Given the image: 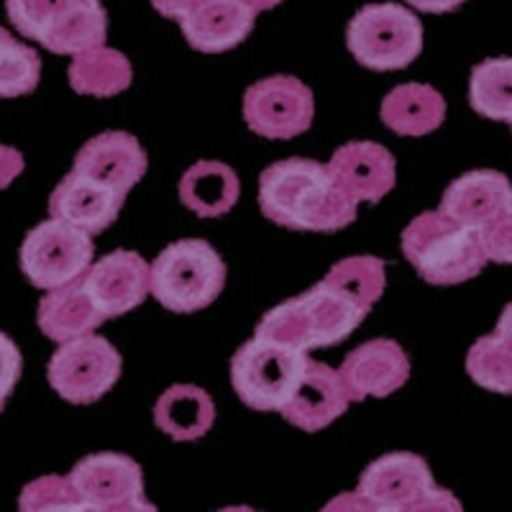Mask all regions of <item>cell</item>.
I'll use <instances>...</instances> for the list:
<instances>
[{
  "label": "cell",
  "instance_id": "obj_38",
  "mask_svg": "<svg viewBox=\"0 0 512 512\" xmlns=\"http://www.w3.org/2000/svg\"><path fill=\"white\" fill-rule=\"evenodd\" d=\"M98 512H159V510L152 505V502L144 500V495H141V497H131V500L126 502H118V505L113 507H105V510H98Z\"/></svg>",
  "mask_w": 512,
  "mask_h": 512
},
{
  "label": "cell",
  "instance_id": "obj_37",
  "mask_svg": "<svg viewBox=\"0 0 512 512\" xmlns=\"http://www.w3.org/2000/svg\"><path fill=\"white\" fill-rule=\"evenodd\" d=\"M413 8L423 13H451L464 3V0H405Z\"/></svg>",
  "mask_w": 512,
  "mask_h": 512
},
{
  "label": "cell",
  "instance_id": "obj_26",
  "mask_svg": "<svg viewBox=\"0 0 512 512\" xmlns=\"http://www.w3.org/2000/svg\"><path fill=\"white\" fill-rule=\"evenodd\" d=\"M469 103L479 116L512 126V57L484 59L474 67Z\"/></svg>",
  "mask_w": 512,
  "mask_h": 512
},
{
  "label": "cell",
  "instance_id": "obj_19",
  "mask_svg": "<svg viewBox=\"0 0 512 512\" xmlns=\"http://www.w3.org/2000/svg\"><path fill=\"white\" fill-rule=\"evenodd\" d=\"M123 195H118L111 187L100 185L85 175L70 172L49 198V213L57 221L70 223L85 233H100L111 226L121 213Z\"/></svg>",
  "mask_w": 512,
  "mask_h": 512
},
{
  "label": "cell",
  "instance_id": "obj_16",
  "mask_svg": "<svg viewBox=\"0 0 512 512\" xmlns=\"http://www.w3.org/2000/svg\"><path fill=\"white\" fill-rule=\"evenodd\" d=\"M349 405L351 397L341 374L328 364L308 359L303 379L297 384L292 400L280 410V415L300 431L315 433L341 418Z\"/></svg>",
  "mask_w": 512,
  "mask_h": 512
},
{
  "label": "cell",
  "instance_id": "obj_17",
  "mask_svg": "<svg viewBox=\"0 0 512 512\" xmlns=\"http://www.w3.org/2000/svg\"><path fill=\"white\" fill-rule=\"evenodd\" d=\"M433 484L436 482H433L431 466L425 464L423 456L395 451V454L379 456L361 472L356 492L387 510L400 512L402 507L428 492Z\"/></svg>",
  "mask_w": 512,
  "mask_h": 512
},
{
  "label": "cell",
  "instance_id": "obj_28",
  "mask_svg": "<svg viewBox=\"0 0 512 512\" xmlns=\"http://www.w3.org/2000/svg\"><path fill=\"white\" fill-rule=\"evenodd\" d=\"M323 280L372 308L387 287V267L377 256H349L344 262L333 264Z\"/></svg>",
  "mask_w": 512,
  "mask_h": 512
},
{
  "label": "cell",
  "instance_id": "obj_21",
  "mask_svg": "<svg viewBox=\"0 0 512 512\" xmlns=\"http://www.w3.org/2000/svg\"><path fill=\"white\" fill-rule=\"evenodd\" d=\"M36 323H39L44 336H49L57 344H67V341L95 333V328L103 326L105 318L95 308L90 295L82 287V280L77 277L70 285L49 290L41 297Z\"/></svg>",
  "mask_w": 512,
  "mask_h": 512
},
{
  "label": "cell",
  "instance_id": "obj_35",
  "mask_svg": "<svg viewBox=\"0 0 512 512\" xmlns=\"http://www.w3.org/2000/svg\"><path fill=\"white\" fill-rule=\"evenodd\" d=\"M24 167V154L13 149V146L0 144V190H6L8 185H13V180L24 172Z\"/></svg>",
  "mask_w": 512,
  "mask_h": 512
},
{
  "label": "cell",
  "instance_id": "obj_20",
  "mask_svg": "<svg viewBox=\"0 0 512 512\" xmlns=\"http://www.w3.org/2000/svg\"><path fill=\"white\" fill-rule=\"evenodd\" d=\"M256 11L241 0H205L180 21L182 34L192 49L203 54H221L239 47L251 34Z\"/></svg>",
  "mask_w": 512,
  "mask_h": 512
},
{
  "label": "cell",
  "instance_id": "obj_36",
  "mask_svg": "<svg viewBox=\"0 0 512 512\" xmlns=\"http://www.w3.org/2000/svg\"><path fill=\"white\" fill-rule=\"evenodd\" d=\"M205 0H152V6L162 13L164 18H175L182 21L185 16H190L195 8L203 6Z\"/></svg>",
  "mask_w": 512,
  "mask_h": 512
},
{
  "label": "cell",
  "instance_id": "obj_11",
  "mask_svg": "<svg viewBox=\"0 0 512 512\" xmlns=\"http://www.w3.org/2000/svg\"><path fill=\"white\" fill-rule=\"evenodd\" d=\"M149 269L152 264H146L141 254L118 249L90 264L80 280L95 308L108 320L131 313L144 303L146 295H152L149 292Z\"/></svg>",
  "mask_w": 512,
  "mask_h": 512
},
{
  "label": "cell",
  "instance_id": "obj_30",
  "mask_svg": "<svg viewBox=\"0 0 512 512\" xmlns=\"http://www.w3.org/2000/svg\"><path fill=\"white\" fill-rule=\"evenodd\" d=\"M18 512H98L75 489L70 477L47 474L26 484L18 497Z\"/></svg>",
  "mask_w": 512,
  "mask_h": 512
},
{
  "label": "cell",
  "instance_id": "obj_18",
  "mask_svg": "<svg viewBox=\"0 0 512 512\" xmlns=\"http://www.w3.org/2000/svg\"><path fill=\"white\" fill-rule=\"evenodd\" d=\"M67 477L95 510H105V507L144 495L141 466L131 456L113 454V451L85 456L72 466Z\"/></svg>",
  "mask_w": 512,
  "mask_h": 512
},
{
  "label": "cell",
  "instance_id": "obj_25",
  "mask_svg": "<svg viewBox=\"0 0 512 512\" xmlns=\"http://www.w3.org/2000/svg\"><path fill=\"white\" fill-rule=\"evenodd\" d=\"M67 75L75 93L93 95V98H113L131 88V80H134V70L126 54L108 49L105 44L75 54Z\"/></svg>",
  "mask_w": 512,
  "mask_h": 512
},
{
  "label": "cell",
  "instance_id": "obj_14",
  "mask_svg": "<svg viewBox=\"0 0 512 512\" xmlns=\"http://www.w3.org/2000/svg\"><path fill=\"white\" fill-rule=\"evenodd\" d=\"M351 402L387 397L410 377V359L392 338H372L351 351L338 369Z\"/></svg>",
  "mask_w": 512,
  "mask_h": 512
},
{
  "label": "cell",
  "instance_id": "obj_1",
  "mask_svg": "<svg viewBox=\"0 0 512 512\" xmlns=\"http://www.w3.org/2000/svg\"><path fill=\"white\" fill-rule=\"evenodd\" d=\"M259 208L269 221L290 231L333 233L354 223L359 205L338 190L326 164L292 157L262 172Z\"/></svg>",
  "mask_w": 512,
  "mask_h": 512
},
{
  "label": "cell",
  "instance_id": "obj_3",
  "mask_svg": "<svg viewBox=\"0 0 512 512\" xmlns=\"http://www.w3.org/2000/svg\"><path fill=\"white\" fill-rule=\"evenodd\" d=\"M402 251L428 285L451 287L474 280L487 264L482 239L472 228L428 210L402 231Z\"/></svg>",
  "mask_w": 512,
  "mask_h": 512
},
{
  "label": "cell",
  "instance_id": "obj_8",
  "mask_svg": "<svg viewBox=\"0 0 512 512\" xmlns=\"http://www.w3.org/2000/svg\"><path fill=\"white\" fill-rule=\"evenodd\" d=\"M93 236L70 223L49 218L26 233L21 244V272L39 290H57L88 272L93 264Z\"/></svg>",
  "mask_w": 512,
  "mask_h": 512
},
{
  "label": "cell",
  "instance_id": "obj_24",
  "mask_svg": "<svg viewBox=\"0 0 512 512\" xmlns=\"http://www.w3.org/2000/svg\"><path fill=\"white\" fill-rule=\"evenodd\" d=\"M239 175L228 164L203 159L195 162L180 180V200L200 218H221L239 203Z\"/></svg>",
  "mask_w": 512,
  "mask_h": 512
},
{
  "label": "cell",
  "instance_id": "obj_10",
  "mask_svg": "<svg viewBox=\"0 0 512 512\" xmlns=\"http://www.w3.org/2000/svg\"><path fill=\"white\" fill-rule=\"evenodd\" d=\"M313 116V90L292 75L264 77L244 95L246 126L264 139H295L313 126Z\"/></svg>",
  "mask_w": 512,
  "mask_h": 512
},
{
  "label": "cell",
  "instance_id": "obj_5",
  "mask_svg": "<svg viewBox=\"0 0 512 512\" xmlns=\"http://www.w3.org/2000/svg\"><path fill=\"white\" fill-rule=\"evenodd\" d=\"M18 34L39 41L54 54H75L103 47L108 16L100 0H6Z\"/></svg>",
  "mask_w": 512,
  "mask_h": 512
},
{
  "label": "cell",
  "instance_id": "obj_2",
  "mask_svg": "<svg viewBox=\"0 0 512 512\" xmlns=\"http://www.w3.org/2000/svg\"><path fill=\"white\" fill-rule=\"evenodd\" d=\"M369 310L372 308L320 280L303 295L269 310L259 320L256 336H267L308 354L310 349H328L349 338Z\"/></svg>",
  "mask_w": 512,
  "mask_h": 512
},
{
  "label": "cell",
  "instance_id": "obj_33",
  "mask_svg": "<svg viewBox=\"0 0 512 512\" xmlns=\"http://www.w3.org/2000/svg\"><path fill=\"white\" fill-rule=\"evenodd\" d=\"M400 512H464V505H461L454 492H448V489H441L433 484L428 492H423L418 500L405 505Z\"/></svg>",
  "mask_w": 512,
  "mask_h": 512
},
{
  "label": "cell",
  "instance_id": "obj_41",
  "mask_svg": "<svg viewBox=\"0 0 512 512\" xmlns=\"http://www.w3.org/2000/svg\"><path fill=\"white\" fill-rule=\"evenodd\" d=\"M218 512H256V510L249 505H231V507H223V510H218Z\"/></svg>",
  "mask_w": 512,
  "mask_h": 512
},
{
  "label": "cell",
  "instance_id": "obj_27",
  "mask_svg": "<svg viewBox=\"0 0 512 512\" xmlns=\"http://www.w3.org/2000/svg\"><path fill=\"white\" fill-rule=\"evenodd\" d=\"M466 372L484 390L512 395V344L500 333L479 338L466 354Z\"/></svg>",
  "mask_w": 512,
  "mask_h": 512
},
{
  "label": "cell",
  "instance_id": "obj_15",
  "mask_svg": "<svg viewBox=\"0 0 512 512\" xmlns=\"http://www.w3.org/2000/svg\"><path fill=\"white\" fill-rule=\"evenodd\" d=\"M512 205V182L495 169H474L446 187L441 213L461 226L482 231Z\"/></svg>",
  "mask_w": 512,
  "mask_h": 512
},
{
  "label": "cell",
  "instance_id": "obj_34",
  "mask_svg": "<svg viewBox=\"0 0 512 512\" xmlns=\"http://www.w3.org/2000/svg\"><path fill=\"white\" fill-rule=\"evenodd\" d=\"M320 512H395L387 510V507L377 505L369 497H364L361 492H341L338 497H333L326 507Z\"/></svg>",
  "mask_w": 512,
  "mask_h": 512
},
{
  "label": "cell",
  "instance_id": "obj_4",
  "mask_svg": "<svg viewBox=\"0 0 512 512\" xmlns=\"http://www.w3.org/2000/svg\"><path fill=\"white\" fill-rule=\"evenodd\" d=\"M226 285V264L205 239H182L162 249L149 269V292L172 313H198Z\"/></svg>",
  "mask_w": 512,
  "mask_h": 512
},
{
  "label": "cell",
  "instance_id": "obj_39",
  "mask_svg": "<svg viewBox=\"0 0 512 512\" xmlns=\"http://www.w3.org/2000/svg\"><path fill=\"white\" fill-rule=\"evenodd\" d=\"M495 333H500V336L505 338V341H510V344H512V303L507 305L505 310H502L500 320H497Z\"/></svg>",
  "mask_w": 512,
  "mask_h": 512
},
{
  "label": "cell",
  "instance_id": "obj_31",
  "mask_svg": "<svg viewBox=\"0 0 512 512\" xmlns=\"http://www.w3.org/2000/svg\"><path fill=\"white\" fill-rule=\"evenodd\" d=\"M487 262L512 264V205L479 231Z\"/></svg>",
  "mask_w": 512,
  "mask_h": 512
},
{
  "label": "cell",
  "instance_id": "obj_23",
  "mask_svg": "<svg viewBox=\"0 0 512 512\" xmlns=\"http://www.w3.org/2000/svg\"><path fill=\"white\" fill-rule=\"evenodd\" d=\"M154 423L175 441H198L216 423V405L203 387L172 384L154 405Z\"/></svg>",
  "mask_w": 512,
  "mask_h": 512
},
{
  "label": "cell",
  "instance_id": "obj_6",
  "mask_svg": "<svg viewBox=\"0 0 512 512\" xmlns=\"http://www.w3.org/2000/svg\"><path fill=\"white\" fill-rule=\"evenodd\" d=\"M310 356L267 336L246 341L231 361V382L246 408L280 413L295 395Z\"/></svg>",
  "mask_w": 512,
  "mask_h": 512
},
{
  "label": "cell",
  "instance_id": "obj_40",
  "mask_svg": "<svg viewBox=\"0 0 512 512\" xmlns=\"http://www.w3.org/2000/svg\"><path fill=\"white\" fill-rule=\"evenodd\" d=\"M241 3H246L251 11L262 13V11H269V8H274V6H280L282 0H241Z\"/></svg>",
  "mask_w": 512,
  "mask_h": 512
},
{
  "label": "cell",
  "instance_id": "obj_7",
  "mask_svg": "<svg viewBox=\"0 0 512 512\" xmlns=\"http://www.w3.org/2000/svg\"><path fill=\"white\" fill-rule=\"evenodd\" d=\"M346 44L361 67L377 72L402 70L423 52V24L397 3H369L349 21Z\"/></svg>",
  "mask_w": 512,
  "mask_h": 512
},
{
  "label": "cell",
  "instance_id": "obj_32",
  "mask_svg": "<svg viewBox=\"0 0 512 512\" xmlns=\"http://www.w3.org/2000/svg\"><path fill=\"white\" fill-rule=\"evenodd\" d=\"M21 369H24V359L21 351L13 344V338L0 331V413L6 408V400L11 392L16 390L18 379H21Z\"/></svg>",
  "mask_w": 512,
  "mask_h": 512
},
{
  "label": "cell",
  "instance_id": "obj_9",
  "mask_svg": "<svg viewBox=\"0 0 512 512\" xmlns=\"http://www.w3.org/2000/svg\"><path fill=\"white\" fill-rule=\"evenodd\" d=\"M121 354L103 336H88L59 344L49 359L47 377L52 390L72 405H90L100 400L121 377Z\"/></svg>",
  "mask_w": 512,
  "mask_h": 512
},
{
  "label": "cell",
  "instance_id": "obj_22",
  "mask_svg": "<svg viewBox=\"0 0 512 512\" xmlns=\"http://www.w3.org/2000/svg\"><path fill=\"white\" fill-rule=\"evenodd\" d=\"M379 116L387 128L400 136H428L441 128L446 118V100L431 85L405 82L384 95Z\"/></svg>",
  "mask_w": 512,
  "mask_h": 512
},
{
  "label": "cell",
  "instance_id": "obj_12",
  "mask_svg": "<svg viewBox=\"0 0 512 512\" xmlns=\"http://www.w3.org/2000/svg\"><path fill=\"white\" fill-rule=\"evenodd\" d=\"M338 190L351 203H379L395 187L397 164L387 146L377 141H349L326 164Z\"/></svg>",
  "mask_w": 512,
  "mask_h": 512
},
{
  "label": "cell",
  "instance_id": "obj_13",
  "mask_svg": "<svg viewBox=\"0 0 512 512\" xmlns=\"http://www.w3.org/2000/svg\"><path fill=\"white\" fill-rule=\"evenodd\" d=\"M146 167H149V159L136 136L126 131H105V134L93 136L77 152L72 172L111 187L126 198L146 175Z\"/></svg>",
  "mask_w": 512,
  "mask_h": 512
},
{
  "label": "cell",
  "instance_id": "obj_29",
  "mask_svg": "<svg viewBox=\"0 0 512 512\" xmlns=\"http://www.w3.org/2000/svg\"><path fill=\"white\" fill-rule=\"evenodd\" d=\"M39 77V54L0 26V98H21L34 93Z\"/></svg>",
  "mask_w": 512,
  "mask_h": 512
}]
</instances>
